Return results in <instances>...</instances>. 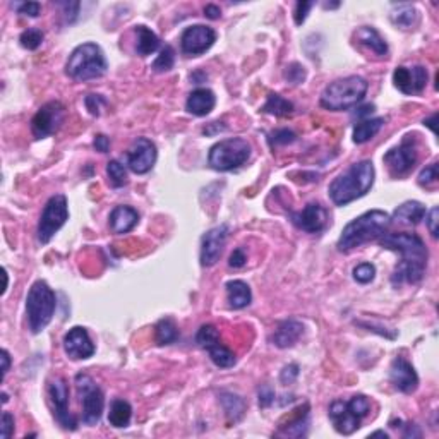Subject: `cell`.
<instances>
[{
    "mask_svg": "<svg viewBox=\"0 0 439 439\" xmlns=\"http://www.w3.org/2000/svg\"><path fill=\"white\" fill-rule=\"evenodd\" d=\"M59 5L64 9L62 14L66 16L67 23H73L77 18V14H79V2H60Z\"/></svg>",
    "mask_w": 439,
    "mask_h": 439,
    "instance_id": "47",
    "label": "cell"
},
{
    "mask_svg": "<svg viewBox=\"0 0 439 439\" xmlns=\"http://www.w3.org/2000/svg\"><path fill=\"white\" fill-rule=\"evenodd\" d=\"M376 436H383V438H388V434L384 431H376V432H373V434H371V438H376Z\"/></svg>",
    "mask_w": 439,
    "mask_h": 439,
    "instance_id": "59",
    "label": "cell"
},
{
    "mask_svg": "<svg viewBox=\"0 0 439 439\" xmlns=\"http://www.w3.org/2000/svg\"><path fill=\"white\" fill-rule=\"evenodd\" d=\"M328 415L329 418H331L333 425H335L336 432H340V434L343 436L353 434V432L360 427V421H362V418L353 414L349 401L343 400L333 401V403L329 405Z\"/></svg>",
    "mask_w": 439,
    "mask_h": 439,
    "instance_id": "21",
    "label": "cell"
},
{
    "mask_svg": "<svg viewBox=\"0 0 439 439\" xmlns=\"http://www.w3.org/2000/svg\"><path fill=\"white\" fill-rule=\"evenodd\" d=\"M49 394L53 403V415H55L57 422L67 431H76L77 421L69 412V386H67L66 379L55 377L50 383Z\"/></svg>",
    "mask_w": 439,
    "mask_h": 439,
    "instance_id": "14",
    "label": "cell"
},
{
    "mask_svg": "<svg viewBox=\"0 0 439 439\" xmlns=\"http://www.w3.org/2000/svg\"><path fill=\"white\" fill-rule=\"evenodd\" d=\"M229 225H218L214 229L208 230L201 239V264L204 268H210L218 263L222 251L225 247L227 239H229Z\"/></svg>",
    "mask_w": 439,
    "mask_h": 439,
    "instance_id": "16",
    "label": "cell"
},
{
    "mask_svg": "<svg viewBox=\"0 0 439 439\" xmlns=\"http://www.w3.org/2000/svg\"><path fill=\"white\" fill-rule=\"evenodd\" d=\"M299 376V366L297 364H290V366H285L284 371L280 374V379L284 384H290L297 379Z\"/></svg>",
    "mask_w": 439,
    "mask_h": 439,
    "instance_id": "50",
    "label": "cell"
},
{
    "mask_svg": "<svg viewBox=\"0 0 439 439\" xmlns=\"http://www.w3.org/2000/svg\"><path fill=\"white\" fill-rule=\"evenodd\" d=\"M390 381L398 391L401 393H414L418 386V376L415 373L414 366L403 357H397L393 359L390 367Z\"/></svg>",
    "mask_w": 439,
    "mask_h": 439,
    "instance_id": "20",
    "label": "cell"
},
{
    "mask_svg": "<svg viewBox=\"0 0 439 439\" xmlns=\"http://www.w3.org/2000/svg\"><path fill=\"white\" fill-rule=\"evenodd\" d=\"M107 175L114 187H124L127 184V170L117 160H110L107 163Z\"/></svg>",
    "mask_w": 439,
    "mask_h": 439,
    "instance_id": "36",
    "label": "cell"
},
{
    "mask_svg": "<svg viewBox=\"0 0 439 439\" xmlns=\"http://www.w3.org/2000/svg\"><path fill=\"white\" fill-rule=\"evenodd\" d=\"M374 165L369 160L353 163L329 184V197L336 206H345L359 197L366 196L374 184Z\"/></svg>",
    "mask_w": 439,
    "mask_h": 439,
    "instance_id": "2",
    "label": "cell"
},
{
    "mask_svg": "<svg viewBox=\"0 0 439 439\" xmlns=\"http://www.w3.org/2000/svg\"><path fill=\"white\" fill-rule=\"evenodd\" d=\"M108 69L103 50L97 43H83L76 47L66 64L67 76L76 81H90L105 76Z\"/></svg>",
    "mask_w": 439,
    "mask_h": 439,
    "instance_id": "6",
    "label": "cell"
},
{
    "mask_svg": "<svg viewBox=\"0 0 439 439\" xmlns=\"http://www.w3.org/2000/svg\"><path fill=\"white\" fill-rule=\"evenodd\" d=\"M204 16L210 19H220V16H222V11H220V8H216V5L210 4L204 8Z\"/></svg>",
    "mask_w": 439,
    "mask_h": 439,
    "instance_id": "56",
    "label": "cell"
},
{
    "mask_svg": "<svg viewBox=\"0 0 439 439\" xmlns=\"http://www.w3.org/2000/svg\"><path fill=\"white\" fill-rule=\"evenodd\" d=\"M155 340L158 345H170L179 340V328L175 321L170 318H163L155 326Z\"/></svg>",
    "mask_w": 439,
    "mask_h": 439,
    "instance_id": "35",
    "label": "cell"
},
{
    "mask_svg": "<svg viewBox=\"0 0 439 439\" xmlns=\"http://www.w3.org/2000/svg\"><path fill=\"white\" fill-rule=\"evenodd\" d=\"M302 333H304V325L301 321H297V319H287V321H281L278 325V328L275 329L271 342L278 349H288V347H294L299 342Z\"/></svg>",
    "mask_w": 439,
    "mask_h": 439,
    "instance_id": "22",
    "label": "cell"
},
{
    "mask_svg": "<svg viewBox=\"0 0 439 439\" xmlns=\"http://www.w3.org/2000/svg\"><path fill=\"white\" fill-rule=\"evenodd\" d=\"M216 105V97L208 88H197L189 95L186 101V108L189 114L196 115V117H206Z\"/></svg>",
    "mask_w": 439,
    "mask_h": 439,
    "instance_id": "23",
    "label": "cell"
},
{
    "mask_svg": "<svg viewBox=\"0 0 439 439\" xmlns=\"http://www.w3.org/2000/svg\"><path fill=\"white\" fill-rule=\"evenodd\" d=\"M285 79L292 84L304 83V79H305L304 66H301V64H297V62L287 66V69H285Z\"/></svg>",
    "mask_w": 439,
    "mask_h": 439,
    "instance_id": "42",
    "label": "cell"
},
{
    "mask_svg": "<svg viewBox=\"0 0 439 439\" xmlns=\"http://www.w3.org/2000/svg\"><path fill=\"white\" fill-rule=\"evenodd\" d=\"M258 397H260V407L268 408L270 405H273V401H275L273 388L266 386V384H264V386L260 388V394H258Z\"/></svg>",
    "mask_w": 439,
    "mask_h": 439,
    "instance_id": "48",
    "label": "cell"
},
{
    "mask_svg": "<svg viewBox=\"0 0 439 439\" xmlns=\"http://www.w3.org/2000/svg\"><path fill=\"white\" fill-rule=\"evenodd\" d=\"M251 151L253 148L244 138L223 139L210 149L208 163L218 172H230L244 165L249 160Z\"/></svg>",
    "mask_w": 439,
    "mask_h": 439,
    "instance_id": "7",
    "label": "cell"
},
{
    "mask_svg": "<svg viewBox=\"0 0 439 439\" xmlns=\"http://www.w3.org/2000/svg\"><path fill=\"white\" fill-rule=\"evenodd\" d=\"M132 417V407L129 401L122 398H115L110 403V412H108V424L115 429L127 427Z\"/></svg>",
    "mask_w": 439,
    "mask_h": 439,
    "instance_id": "30",
    "label": "cell"
},
{
    "mask_svg": "<svg viewBox=\"0 0 439 439\" xmlns=\"http://www.w3.org/2000/svg\"><path fill=\"white\" fill-rule=\"evenodd\" d=\"M391 225V216L381 210H371L360 214L355 220L349 223L342 230L338 239V251L349 253V251L360 247L362 244L377 240L388 232Z\"/></svg>",
    "mask_w": 439,
    "mask_h": 439,
    "instance_id": "3",
    "label": "cell"
},
{
    "mask_svg": "<svg viewBox=\"0 0 439 439\" xmlns=\"http://www.w3.org/2000/svg\"><path fill=\"white\" fill-rule=\"evenodd\" d=\"M367 90H369V83L364 77H342L325 88L321 95V107L331 112L350 110L364 100Z\"/></svg>",
    "mask_w": 439,
    "mask_h": 439,
    "instance_id": "4",
    "label": "cell"
},
{
    "mask_svg": "<svg viewBox=\"0 0 439 439\" xmlns=\"http://www.w3.org/2000/svg\"><path fill=\"white\" fill-rule=\"evenodd\" d=\"M66 121V108L60 101H49L32 118V132L36 139L55 134Z\"/></svg>",
    "mask_w": 439,
    "mask_h": 439,
    "instance_id": "11",
    "label": "cell"
},
{
    "mask_svg": "<svg viewBox=\"0 0 439 439\" xmlns=\"http://www.w3.org/2000/svg\"><path fill=\"white\" fill-rule=\"evenodd\" d=\"M69 220V206H67V197L64 194H57L49 199V203L43 208V213L40 216L38 223V240L42 244H49L52 237L66 225Z\"/></svg>",
    "mask_w": 439,
    "mask_h": 439,
    "instance_id": "9",
    "label": "cell"
},
{
    "mask_svg": "<svg viewBox=\"0 0 439 439\" xmlns=\"http://www.w3.org/2000/svg\"><path fill=\"white\" fill-rule=\"evenodd\" d=\"M8 400H9V398H8V394H5V393H2V401H4V403H8Z\"/></svg>",
    "mask_w": 439,
    "mask_h": 439,
    "instance_id": "60",
    "label": "cell"
},
{
    "mask_svg": "<svg viewBox=\"0 0 439 439\" xmlns=\"http://www.w3.org/2000/svg\"><path fill=\"white\" fill-rule=\"evenodd\" d=\"M295 132L290 131V129H278V131L271 132L270 134V145L273 146H285L290 145V142L295 141Z\"/></svg>",
    "mask_w": 439,
    "mask_h": 439,
    "instance_id": "41",
    "label": "cell"
},
{
    "mask_svg": "<svg viewBox=\"0 0 439 439\" xmlns=\"http://www.w3.org/2000/svg\"><path fill=\"white\" fill-rule=\"evenodd\" d=\"M384 125V118H364V121L357 122L355 127H353V142L355 145H364V142L371 141L377 132L381 131V127Z\"/></svg>",
    "mask_w": 439,
    "mask_h": 439,
    "instance_id": "32",
    "label": "cell"
},
{
    "mask_svg": "<svg viewBox=\"0 0 439 439\" xmlns=\"http://www.w3.org/2000/svg\"><path fill=\"white\" fill-rule=\"evenodd\" d=\"M225 288L229 304L232 309H244L253 301V294H251V288L246 281L232 280L225 285Z\"/></svg>",
    "mask_w": 439,
    "mask_h": 439,
    "instance_id": "28",
    "label": "cell"
},
{
    "mask_svg": "<svg viewBox=\"0 0 439 439\" xmlns=\"http://www.w3.org/2000/svg\"><path fill=\"white\" fill-rule=\"evenodd\" d=\"M214 42H216V33L213 28L204 25H194L184 29L182 36H180V49L186 55L197 57L208 52Z\"/></svg>",
    "mask_w": 439,
    "mask_h": 439,
    "instance_id": "13",
    "label": "cell"
},
{
    "mask_svg": "<svg viewBox=\"0 0 439 439\" xmlns=\"http://www.w3.org/2000/svg\"><path fill=\"white\" fill-rule=\"evenodd\" d=\"M403 438H422V432L415 424H405Z\"/></svg>",
    "mask_w": 439,
    "mask_h": 439,
    "instance_id": "55",
    "label": "cell"
},
{
    "mask_svg": "<svg viewBox=\"0 0 439 439\" xmlns=\"http://www.w3.org/2000/svg\"><path fill=\"white\" fill-rule=\"evenodd\" d=\"M55 309V292L49 287L47 281H35L26 297V314H28V325L33 335H38L50 325Z\"/></svg>",
    "mask_w": 439,
    "mask_h": 439,
    "instance_id": "5",
    "label": "cell"
},
{
    "mask_svg": "<svg viewBox=\"0 0 439 439\" xmlns=\"http://www.w3.org/2000/svg\"><path fill=\"white\" fill-rule=\"evenodd\" d=\"M374 277H376V266H374V264L362 263L353 268V280H355L357 284H371V281L374 280Z\"/></svg>",
    "mask_w": 439,
    "mask_h": 439,
    "instance_id": "39",
    "label": "cell"
},
{
    "mask_svg": "<svg viewBox=\"0 0 439 439\" xmlns=\"http://www.w3.org/2000/svg\"><path fill=\"white\" fill-rule=\"evenodd\" d=\"M294 103L290 100H287V98H284L278 93H271L268 95V100L261 108V112L275 115V117H287V115L294 114Z\"/></svg>",
    "mask_w": 439,
    "mask_h": 439,
    "instance_id": "33",
    "label": "cell"
},
{
    "mask_svg": "<svg viewBox=\"0 0 439 439\" xmlns=\"http://www.w3.org/2000/svg\"><path fill=\"white\" fill-rule=\"evenodd\" d=\"M84 103H86V108L90 110L91 115H100L101 107H105V105H107V100H105L101 95H88L86 100H84Z\"/></svg>",
    "mask_w": 439,
    "mask_h": 439,
    "instance_id": "44",
    "label": "cell"
},
{
    "mask_svg": "<svg viewBox=\"0 0 439 439\" xmlns=\"http://www.w3.org/2000/svg\"><path fill=\"white\" fill-rule=\"evenodd\" d=\"M156 156H158V151H156L155 142L148 138H138L127 151V165L132 172L142 175L153 168L156 163Z\"/></svg>",
    "mask_w": 439,
    "mask_h": 439,
    "instance_id": "15",
    "label": "cell"
},
{
    "mask_svg": "<svg viewBox=\"0 0 439 439\" xmlns=\"http://www.w3.org/2000/svg\"><path fill=\"white\" fill-rule=\"evenodd\" d=\"M220 401H222L223 410H225V415L230 424L239 422L247 410L246 400L242 397H239V394L230 393V391H222L220 393Z\"/></svg>",
    "mask_w": 439,
    "mask_h": 439,
    "instance_id": "29",
    "label": "cell"
},
{
    "mask_svg": "<svg viewBox=\"0 0 439 439\" xmlns=\"http://www.w3.org/2000/svg\"><path fill=\"white\" fill-rule=\"evenodd\" d=\"M247 263V256L246 253H244L242 247H237L236 251H234L232 254H230V260H229V266L230 268H242L244 264Z\"/></svg>",
    "mask_w": 439,
    "mask_h": 439,
    "instance_id": "51",
    "label": "cell"
},
{
    "mask_svg": "<svg viewBox=\"0 0 439 439\" xmlns=\"http://www.w3.org/2000/svg\"><path fill=\"white\" fill-rule=\"evenodd\" d=\"M374 110H376V107H374L373 103H367V105H364V107L357 108L355 114L353 115H355L357 118H366V117H369V115H373Z\"/></svg>",
    "mask_w": 439,
    "mask_h": 439,
    "instance_id": "54",
    "label": "cell"
},
{
    "mask_svg": "<svg viewBox=\"0 0 439 439\" xmlns=\"http://www.w3.org/2000/svg\"><path fill=\"white\" fill-rule=\"evenodd\" d=\"M139 214L131 206H117L110 213V229L114 234H127L138 225Z\"/></svg>",
    "mask_w": 439,
    "mask_h": 439,
    "instance_id": "26",
    "label": "cell"
},
{
    "mask_svg": "<svg viewBox=\"0 0 439 439\" xmlns=\"http://www.w3.org/2000/svg\"><path fill=\"white\" fill-rule=\"evenodd\" d=\"M138 42H136V52L141 57H148L160 49V40L148 26H136L134 28Z\"/></svg>",
    "mask_w": 439,
    "mask_h": 439,
    "instance_id": "31",
    "label": "cell"
},
{
    "mask_svg": "<svg viewBox=\"0 0 439 439\" xmlns=\"http://www.w3.org/2000/svg\"><path fill=\"white\" fill-rule=\"evenodd\" d=\"M312 8H314V2H304V0L297 2V5H295V12H294L295 25L301 26L302 23L305 21V18H308L309 11H311Z\"/></svg>",
    "mask_w": 439,
    "mask_h": 439,
    "instance_id": "45",
    "label": "cell"
},
{
    "mask_svg": "<svg viewBox=\"0 0 439 439\" xmlns=\"http://www.w3.org/2000/svg\"><path fill=\"white\" fill-rule=\"evenodd\" d=\"M427 214L425 211V206L418 201H407V203L400 204V206L394 210L393 216H391V222H397L400 225H408L415 227L422 222Z\"/></svg>",
    "mask_w": 439,
    "mask_h": 439,
    "instance_id": "25",
    "label": "cell"
},
{
    "mask_svg": "<svg viewBox=\"0 0 439 439\" xmlns=\"http://www.w3.org/2000/svg\"><path fill=\"white\" fill-rule=\"evenodd\" d=\"M349 405H350V408L353 410V414H355L357 417H360V418L366 417V415L369 414V410H371L369 398L364 397V394H355V397L350 398Z\"/></svg>",
    "mask_w": 439,
    "mask_h": 439,
    "instance_id": "40",
    "label": "cell"
},
{
    "mask_svg": "<svg viewBox=\"0 0 439 439\" xmlns=\"http://www.w3.org/2000/svg\"><path fill=\"white\" fill-rule=\"evenodd\" d=\"M93 145H95V148H97V151L107 153L108 149H110V139L103 134H98V136H95Z\"/></svg>",
    "mask_w": 439,
    "mask_h": 439,
    "instance_id": "53",
    "label": "cell"
},
{
    "mask_svg": "<svg viewBox=\"0 0 439 439\" xmlns=\"http://www.w3.org/2000/svg\"><path fill=\"white\" fill-rule=\"evenodd\" d=\"M427 216V227H429V232H431V236L438 237V218H439V210L438 208H432L431 211H429V214H425Z\"/></svg>",
    "mask_w": 439,
    "mask_h": 439,
    "instance_id": "52",
    "label": "cell"
},
{
    "mask_svg": "<svg viewBox=\"0 0 439 439\" xmlns=\"http://www.w3.org/2000/svg\"><path fill=\"white\" fill-rule=\"evenodd\" d=\"M434 118H436V115H431V117L425 118V121H424V125H429V127H431V131H432V132H436V127H434Z\"/></svg>",
    "mask_w": 439,
    "mask_h": 439,
    "instance_id": "58",
    "label": "cell"
},
{
    "mask_svg": "<svg viewBox=\"0 0 439 439\" xmlns=\"http://www.w3.org/2000/svg\"><path fill=\"white\" fill-rule=\"evenodd\" d=\"M417 160H418L417 142H415V138L407 136V138L401 141L400 146L390 149V151L384 155L383 162L384 165L388 166L391 175L401 177V175H407V173L414 168Z\"/></svg>",
    "mask_w": 439,
    "mask_h": 439,
    "instance_id": "12",
    "label": "cell"
},
{
    "mask_svg": "<svg viewBox=\"0 0 439 439\" xmlns=\"http://www.w3.org/2000/svg\"><path fill=\"white\" fill-rule=\"evenodd\" d=\"M14 431V415L11 412H4L2 414V438L9 439Z\"/></svg>",
    "mask_w": 439,
    "mask_h": 439,
    "instance_id": "49",
    "label": "cell"
},
{
    "mask_svg": "<svg viewBox=\"0 0 439 439\" xmlns=\"http://www.w3.org/2000/svg\"><path fill=\"white\" fill-rule=\"evenodd\" d=\"M427 69L422 66H398L393 73V83L401 93L418 95L424 91L425 84H427Z\"/></svg>",
    "mask_w": 439,
    "mask_h": 439,
    "instance_id": "17",
    "label": "cell"
},
{
    "mask_svg": "<svg viewBox=\"0 0 439 439\" xmlns=\"http://www.w3.org/2000/svg\"><path fill=\"white\" fill-rule=\"evenodd\" d=\"M438 182V163H431L418 173V184L422 187H429Z\"/></svg>",
    "mask_w": 439,
    "mask_h": 439,
    "instance_id": "43",
    "label": "cell"
},
{
    "mask_svg": "<svg viewBox=\"0 0 439 439\" xmlns=\"http://www.w3.org/2000/svg\"><path fill=\"white\" fill-rule=\"evenodd\" d=\"M295 412H297V414L292 415L287 424L280 425L277 436H281V438H304V436L308 434L309 405L304 403Z\"/></svg>",
    "mask_w": 439,
    "mask_h": 439,
    "instance_id": "24",
    "label": "cell"
},
{
    "mask_svg": "<svg viewBox=\"0 0 439 439\" xmlns=\"http://www.w3.org/2000/svg\"><path fill=\"white\" fill-rule=\"evenodd\" d=\"M418 14L414 5L410 4H394L391 11V21L401 29H410L417 23Z\"/></svg>",
    "mask_w": 439,
    "mask_h": 439,
    "instance_id": "34",
    "label": "cell"
},
{
    "mask_svg": "<svg viewBox=\"0 0 439 439\" xmlns=\"http://www.w3.org/2000/svg\"><path fill=\"white\" fill-rule=\"evenodd\" d=\"M76 390L79 394L81 405H83V422L90 427L100 422L101 414L105 408L103 391L100 390L93 377L88 374H77L76 376Z\"/></svg>",
    "mask_w": 439,
    "mask_h": 439,
    "instance_id": "8",
    "label": "cell"
},
{
    "mask_svg": "<svg viewBox=\"0 0 439 439\" xmlns=\"http://www.w3.org/2000/svg\"><path fill=\"white\" fill-rule=\"evenodd\" d=\"M353 36H355L359 45L366 47V49H369L371 52L376 53V55L383 57L388 53V43L384 42L379 33L374 28H371V26H362V28L357 29Z\"/></svg>",
    "mask_w": 439,
    "mask_h": 439,
    "instance_id": "27",
    "label": "cell"
},
{
    "mask_svg": "<svg viewBox=\"0 0 439 439\" xmlns=\"http://www.w3.org/2000/svg\"><path fill=\"white\" fill-rule=\"evenodd\" d=\"M292 223L308 234H318L328 223V211L319 203H309L302 211L292 213Z\"/></svg>",
    "mask_w": 439,
    "mask_h": 439,
    "instance_id": "19",
    "label": "cell"
},
{
    "mask_svg": "<svg viewBox=\"0 0 439 439\" xmlns=\"http://www.w3.org/2000/svg\"><path fill=\"white\" fill-rule=\"evenodd\" d=\"M64 350L73 360H86L93 357L95 343L91 342L90 333L83 326H74L64 336Z\"/></svg>",
    "mask_w": 439,
    "mask_h": 439,
    "instance_id": "18",
    "label": "cell"
},
{
    "mask_svg": "<svg viewBox=\"0 0 439 439\" xmlns=\"http://www.w3.org/2000/svg\"><path fill=\"white\" fill-rule=\"evenodd\" d=\"M175 64V52L170 45H165L162 50H160V55L156 57L155 62L151 64V69L155 73H166L170 71Z\"/></svg>",
    "mask_w": 439,
    "mask_h": 439,
    "instance_id": "37",
    "label": "cell"
},
{
    "mask_svg": "<svg viewBox=\"0 0 439 439\" xmlns=\"http://www.w3.org/2000/svg\"><path fill=\"white\" fill-rule=\"evenodd\" d=\"M196 342L201 349L210 353V359L213 360L214 366L222 367V369L236 366V353L229 347L223 345L222 340H220V333L213 325L201 326L196 335Z\"/></svg>",
    "mask_w": 439,
    "mask_h": 439,
    "instance_id": "10",
    "label": "cell"
},
{
    "mask_svg": "<svg viewBox=\"0 0 439 439\" xmlns=\"http://www.w3.org/2000/svg\"><path fill=\"white\" fill-rule=\"evenodd\" d=\"M19 14L28 16V18H38L40 12H42V5L38 2H23V4L16 5Z\"/></svg>",
    "mask_w": 439,
    "mask_h": 439,
    "instance_id": "46",
    "label": "cell"
},
{
    "mask_svg": "<svg viewBox=\"0 0 439 439\" xmlns=\"http://www.w3.org/2000/svg\"><path fill=\"white\" fill-rule=\"evenodd\" d=\"M0 359H2V379H4L5 374L9 373V367H11V355H9L8 350H2V357Z\"/></svg>",
    "mask_w": 439,
    "mask_h": 439,
    "instance_id": "57",
    "label": "cell"
},
{
    "mask_svg": "<svg viewBox=\"0 0 439 439\" xmlns=\"http://www.w3.org/2000/svg\"><path fill=\"white\" fill-rule=\"evenodd\" d=\"M43 38H45V35H43L42 29L29 28V29H26V32L21 33V36H19V42H21L23 49L36 50L42 47Z\"/></svg>",
    "mask_w": 439,
    "mask_h": 439,
    "instance_id": "38",
    "label": "cell"
},
{
    "mask_svg": "<svg viewBox=\"0 0 439 439\" xmlns=\"http://www.w3.org/2000/svg\"><path fill=\"white\" fill-rule=\"evenodd\" d=\"M381 247L401 254V261L391 275V284H418L424 278L427 266V249L424 240L415 234H384L379 240Z\"/></svg>",
    "mask_w": 439,
    "mask_h": 439,
    "instance_id": "1",
    "label": "cell"
}]
</instances>
